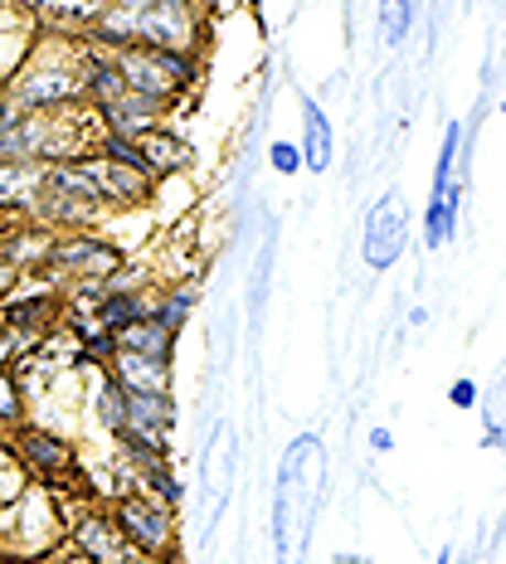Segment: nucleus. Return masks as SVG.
I'll return each instance as SVG.
<instances>
[{"instance_id": "obj_9", "label": "nucleus", "mask_w": 506, "mask_h": 564, "mask_svg": "<svg viewBox=\"0 0 506 564\" xmlns=\"http://www.w3.org/2000/svg\"><path fill=\"white\" fill-rule=\"evenodd\" d=\"M137 147H141V161H147L151 181H166V175H181V171L195 161L191 141L175 137V132H166V127H151V132H141V137H137Z\"/></svg>"}, {"instance_id": "obj_15", "label": "nucleus", "mask_w": 506, "mask_h": 564, "mask_svg": "<svg viewBox=\"0 0 506 564\" xmlns=\"http://www.w3.org/2000/svg\"><path fill=\"white\" fill-rule=\"evenodd\" d=\"M477 399H482V423H487V429H497V433H506V356H502L497 375H492L487 390H482Z\"/></svg>"}, {"instance_id": "obj_10", "label": "nucleus", "mask_w": 506, "mask_h": 564, "mask_svg": "<svg viewBox=\"0 0 506 564\" xmlns=\"http://www.w3.org/2000/svg\"><path fill=\"white\" fill-rule=\"evenodd\" d=\"M108 375L122 384L127 394H171V366L166 360H147V356H132V350H117Z\"/></svg>"}, {"instance_id": "obj_13", "label": "nucleus", "mask_w": 506, "mask_h": 564, "mask_svg": "<svg viewBox=\"0 0 506 564\" xmlns=\"http://www.w3.org/2000/svg\"><path fill=\"white\" fill-rule=\"evenodd\" d=\"M191 312H195V288H191V282H181V288L161 292V297L151 302V316H157L171 336H181V326H185V316H191Z\"/></svg>"}, {"instance_id": "obj_24", "label": "nucleus", "mask_w": 506, "mask_h": 564, "mask_svg": "<svg viewBox=\"0 0 506 564\" xmlns=\"http://www.w3.org/2000/svg\"><path fill=\"white\" fill-rule=\"evenodd\" d=\"M122 564H147V560H137V555H132V560H122Z\"/></svg>"}, {"instance_id": "obj_5", "label": "nucleus", "mask_w": 506, "mask_h": 564, "mask_svg": "<svg viewBox=\"0 0 506 564\" xmlns=\"http://www.w3.org/2000/svg\"><path fill=\"white\" fill-rule=\"evenodd\" d=\"M132 15V44H151V50H175L191 54L195 40V6L191 0H147Z\"/></svg>"}, {"instance_id": "obj_22", "label": "nucleus", "mask_w": 506, "mask_h": 564, "mask_svg": "<svg viewBox=\"0 0 506 564\" xmlns=\"http://www.w3.org/2000/svg\"><path fill=\"white\" fill-rule=\"evenodd\" d=\"M370 448L375 453H390L395 448V433L390 429H370Z\"/></svg>"}, {"instance_id": "obj_23", "label": "nucleus", "mask_w": 506, "mask_h": 564, "mask_svg": "<svg viewBox=\"0 0 506 564\" xmlns=\"http://www.w3.org/2000/svg\"><path fill=\"white\" fill-rule=\"evenodd\" d=\"M433 564H453V550L443 545V550H439V560H433Z\"/></svg>"}, {"instance_id": "obj_12", "label": "nucleus", "mask_w": 506, "mask_h": 564, "mask_svg": "<svg viewBox=\"0 0 506 564\" xmlns=\"http://www.w3.org/2000/svg\"><path fill=\"white\" fill-rule=\"evenodd\" d=\"M112 340H117V350H132V356H147V360H166V366H171V346H175V336H171L166 326L157 322V316H147V322H132V326H122V332H117Z\"/></svg>"}, {"instance_id": "obj_8", "label": "nucleus", "mask_w": 506, "mask_h": 564, "mask_svg": "<svg viewBox=\"0 0 506 564\" xmlns=\"http://www.w3.org/2000/svg\"><path fill=\"white\" fill-rule=\"evenodd\" d=\"M58 316H64L58 292H34V297L0 302V326H6L10 336H50V332H58Z\"/></svg>"}, {"instance_id": "obj_11", "label": "nucleus", "mask_w": 506, "mask_h": 564, "mask_svg": "<svg viewBox=\"0 0 506 564\" xmlns=\"http://www.w3.org/2000/svg\"><path fill=\"white\" fill-rule=\"evenodd\" d=\"M336 161V137H332V122H326L322 102L316 98H302V166L308 171H332Z\"/></svg>"}, {"instance_id": "obj_2", "label": "nucleus", "mask_w": 506, "mask_h": 564, "mask_svg": "<svg viewBox=\"0 0 506 564\" xmlns=\"http://www.w3.org/2000/svg\"><path fill=\"white\" fill-rule=\"evenodd\" d=\"M112 525L122 531L127 550L147 564H171L181 555V531H175V511L151 501L147 491H122V497L108 501Z\"/></svg>"}, {"instance_id": "obj_6", "label": "nucleus", "mask_w": 506, "mask_h": 564, "mask_svg": "<svg viewBox=\"0 0 506 564\" xmlns=\"http://www.w3.org/2000/svg\"><path fill=\"white\" fill-rule=\"evenodd\" d=\"M50 273H64L74 282H108L117 268H122V253L112 243H103L98 234H58L54 249H50Z\"/></svg>"}, {"instance_id": "obj_17", "label": "nucleus", "mask_w": 506, "mask_h": 564, "mask_svg": "<svg viewBox=\"0 0 506 564\" xmlns=\"http://www.w3.org/2000/svg\"><path fill=\"white\" fill-rule=\"evenodd\" d=\"M268 273H273V234H268V243H263V249H258V263H254V292H249V312H254V322H258V316H263Z\"/></svg>"}, {"instance_id": "obj_20", "label": "nucleus", "mask_w": 506, "mask_h": 564, "mask_svg": "<svg viewBox=\"0 0 506 564\" xmlns=\"http://www.w3.org/2000/svg\"><path fill=\"white\" fill-rule=\"evenodd\" d=\"M44 564H93V560H88L84 550L74 545V540H64V545H54L50 555H44Z\"/></svg>"}, {"instance_id": "obj_3", "label": "nucleus", "mask_w": 506, "mask_h": 564, "mask_svg": "<svg viewBox=\"0 0 506 564\" xmlns=\"http://www.w3.org/2000/svg\"><path fill=\"white\" fill-rule=\"evenodd\" d=\"M112 64H117V74H122L127 93H141V98L161 102V108H166L171 98H181L195 78L191 54L151 50V44H122V50H112Z\"/></svg>"}, {"instance_id": "obj_14", "label": "nucleus", "mask_w": 506, "mask_h": 564, "mask_svg": "<svg viewBox=\"0 0 506 564\" xmlns=\"http://www.w3.org/2000/svg\"><path fill=\"white\" fill-rule=\"evenodd\" d=\"M419 0H380V40L385 44H405V34L415 30Z\"/></svg>"}, {"instance_id": "obj_1", "label": "nucleus", "mask_w": 506, "mask_h": 564, "mask_svg": "<svg viewBox=\"0 0 506 564\" xmlns=\"http://www.w3.org/2000/svg\"><path fill=\"white\" fill-rule=\"evenodd\" d=\"M322 443L312 433H298L292 448L282 453L278 467V491H273V550L278 564H298V550H308L312 516L322 501Z\"/></svg>"}, {"instance_id": "obj_16", "label": "nucleus", "mask_w": 506, "mask_h": 564, "mask_svg": "<svg viewBox=\"0 0 506 564\" xmlns=\"http://www.w3.org/2000/svg\"><path fill=\"white\" fill-rule=\"evenodd\" d=\"M98 419H103V429L117 433V429H127V394H122V384L112 380H103V390H98Z\"/></svg>"}, {"instance_id": "obj_21", "label": "nucleus", "mask_w": 506, "mask_h": 564, "mask_svg": "<svg viewBox=\"0 0 506 564\" xmlns=\"http://www.w3.org/2000/svg\"><path fill=\"white\" fill-rule=\"evenodd\" d=\"M449 404L453 409H473L477 404V384L473 380H453L449 384Z\"/></svg>"}, {"instance_id": "obj_7", "label": "nucleus", "mask_w": 506, "mask_h": 564, "mask_svg": "<svg viewBox=\"0 0 506 564\" xmlns=\"http://www.w3.org/2000/svg\"><path fill=\"white\" fill-rule=\"evenodd\" d=\"M366 263L370 268H395L399 253L409 249V199L399 191H385L366 215Z\"/></svg>"}, {"instance_id": "obj_18", "label": "nucleus", "mask_w": 506, "mask_h": 564, "mask_svg": "<svg viewBox=\"0 0 506 564\" xmlns=\"http://www.w3.org/2000/svg\"><path fill=\"white\" fill-rule=\"evenodd\" d=\"M20 414H25V394H20V375L0 370V423L20 429Z\"/></svg>"}, {"instance_id": "obj_19", "label": "nucleus", "mask_w": 506, "mask_h": 564, "mask_svg": "<svg viewBox=\"0 0 506 564\" xmlns=\"http://www.w3.org/2000/svg\"><path fill=\"white\" fill-rule=\"evenodd\" d=\"M268 166H273L278 175H298L302 171V147L298 141H273V147H268Z\"/></svg>"}, {"instance_id": "obj_25", "label": "nucleus", "mask_w": 506, "mask_h": 564, "mask_svg": "<svg viewBox=\"0 0 506 564\" xmlns=\"http://www.w3.org/2000/svg\"><path fill=\"white\" fill-rule=\"evenodd\" d=\"M0 229H6V215H0Z\"/></svg>"}, {"instance_id": "obj_4", "label": "nucleus", "mask_w": 506, "mask_h": 564, "mask_svg": "<svg viewBox=\"0 0 506 564\" xmlns=\"http://www.w3.org/2000/svg\"><path fill=\"white\" fill-rule=\"evenodd\" d=\"M463 122H449L443 127V147H439V161H433V191H429V205H423V243L429 249H443L457 229V215H463V199H467V181L457 171V147H463Z\"/></svg>"}]
</instances>
